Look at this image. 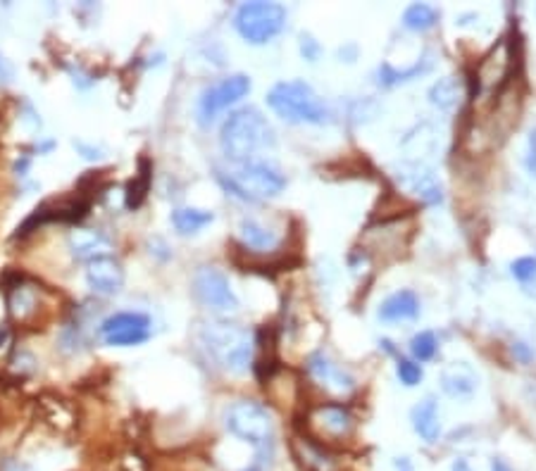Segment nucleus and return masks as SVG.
Segmentation results:
<instances>
[{"label":"nucleus","mask_w":536,"mask_h":471,"mask_svg":"<svg viewBox=\"0 0 536 471\" xmlns=\"http://www.w3.org/2000/svg\"><path fill=\"white\" fill-rule=\"evenodd\" d=\"M513 355L520 359L522 365H527V362H532V357H534V352L529 350V345L524 343H513Z\"/></svg>","instance_id":"nucleus-32"},{"label":"nucleus","mask_w":536,"mask_h":471,"mask_svg":"<svg viewBox=\"0 0 536 471\" xmlns=\"http://www.w3.org/2000/svg\"><path fill=\"white\" fill-rule=\"evenodd\" d=\"M396 376H398V381L403 383V386H408V389H413V386H417V383L422 381V366L417 365L415 359H406L400 357L398 362H396Z\"/></svg>","instance_id":"nucleus-26"},{"label":"nucleus","mask_w":536,"mask_h":471,"mask_svg":"<svg viewBox=\"0 0 536 471\" xmlns=\"http://www.w3.org/2000/svg\"><path fill=\"white\" fill-rule=\"evenodd\" d=\"M67 247L69 255L75 260H82L89 264L96 257L110 255V239L103 232H99V229H82V226H76L75 232L67 236Z\"/></svg>","instance_id":"nucleus-15"},{"label":"nucleus","mask_w":536,"mask_h":471,"mask_svg":"<svg viewBox=\"0 0 536 471\" xmlns=\"http://www.w3.org/2000/svg\"><path fill=\"white\" fill-rule=\"evenodd\" d=\"M458 100H461V82L455 76H444L430 89V103L441 113L453 110Z\"/></svg>","instance_id":"nucleus-23"},{"label":"nucleus","mask_w":536,"mask_h":471,"mask_svg":"<svg viewBox=\"0 0 536 471\" xmlns=\"http://www.w3.org/2000/svg\"><path fill=\"white\" fill-rule=\"evenodd\" d=\"M396 179L400 181V186L417 195L424 205H438L444 200V188L438 184V179L427 169L424 165H403L396 174Z\"/></svg>","instance_id":"nucleus-14"},{"label":"nucleus","mask_w":536,"mask_h":471,"mask_svg":"<svg viewBox=\"0 0 536 471\" xmlns=\"http://www.w3.org/2000/svg\"><path fill=\"white\" fill-rule=\"evenodd\" d=\"M420 314V298L413 291H396L389 298L382 300L377 317L386 324L410 322Z\"/></svg>","instance_id":"nucleus-17"},{"label":"nucleus","mask_w":536,"mask_h":471,"mask_svg":"<svg viewBox=\"0 0 536 471\" xmlns=\"http://www.w3.org/2000/svg\"><path fill=\"white\" fill-rule=\"evenodd\" d=\"M513 62L515 52L510 38H501L499 43L493 45L479 62V67L475 72L477 90H501L510 79H513Z\"/></svg>","instance_id":"nucleus-11"},{"label":"nucleus","mask_w":536,"mask_h":471,"mask_svg":"<svg viewBox=\"0 0 536 471\" xmlns=\"http://www.w3.org/2000/svg\"><path fill=\"white\" fill-rule=\"evenodd\" d=\"M437 350L438 341L431 331H420V334H415L413 341H410V355H413V359H415L417 365L437 357Z\"/></svg>","instance_id":"nucleus-25"},{"label":"nucleus","mask_w":536,"mask_h":471,"mask_svg":"<svg viewBox=\"0 0 536 471\" xmlns=\"http://www.w3.org/2000/svg\"><path fill=\"white\" fill-rule=\"evenodd\" d=\"M451 471H475V469H472L465 459H455L453 467H451Z\"/></svg>","instance_id":"nucleus-34"},{"label":"nucleus","mask_w":536,"mask_h":471,"mask_svg":"<svg viewBox=\"0 0 536 471\" xmlns=\"http://www.w3.org/2000/svg\"><path fill=\"white\" fill-rule=\"evenodd\" d=\"M510 274H513L520 284H529L532 279H536V257L527 255V257H517L510 264Z\"/></svg>","instance_id":"nucleus-28"},{"label":"nucleus","mask_w":536,"mask_h":471,"mask_svg":"<svg viewBox=\"0 0 536 471\" xmlns=\"http://www.w3.org/2000/svg\"><path fill=\"white\" fill-rule=\"evenodd\" d=\"M239 240L243 247H250L253 253H270L280 246V236L270 226H264L260 219L253 217H243L239 222Z\"/></svg>","instance_id":"nucleus-19"},{"label":"nucleus","mask_w":536,"mask_h":471,"mask_svg":"<svg viewBox=\"0 0 536 471\" xmlns=\"http://www.w3.org/2000/svg\"><path fill=\"white\" fill-rule=\"evenodd\" d=\"M274 143H277L274 129L256 107H241L232 113L219 131L222 153L232 162H250L257 153L274 148Z\"/></svg>","instance_id":"nucleus-2"},{"label":"nucleus","mask_w":536,"mask_h":471,"mask_svg":"<svg viewBox=\"0 0 536 471\" xmlns=\"http://www.w3.org/2000/svg\"><path fill=\"white\" fill-rule=\"evenodd\" d=\"M305 369H308L310 379L318 383L319 389H325L329 396L346 397L355 390V379L351 376V372L339 362H334L327 352H312Z\"/></svg>","instance_id":"nucleus-12"},{"label":"nucleus","mask_w":536,"mask_h":471,"mask_svg":"<svg viewBox=\"0 0 536 471\" xmlns=\"http://www.w3.org/2000/svg\"><path fill=\"white\" fill-rule=\"evenodd\" d=\"M400 471H410V469H408V464H403V469H400Z\"/></svg>","instance_id":"nucleus-36"},{"label":"nucleus","mask_w":536,"mask_h":471,"mask_svg":"<svg viewBox=\"0 0 536 471\" xmlns=\"http://www.w3.org/2000/svg\"><path fill=\"white\" fill-rule=\"evenodd\" d=\"M491 471H513V469H510V464H508L506 459L493 457V459H491Z\"/></svg>","instance_id":"nucleus-33"},{"label":"nucleus","mask_w":536,"mask_h":471,"mask_svg":"<svg viewBox=\"0 0 536 471\" xmlns=\"http://www.w3.org/2000/svg\"><path fill=\"white\" fill-rule=\"evenodd\" d=\"M410 421L415 434L424 443H437L441 436V419H438V403L434 397H424L410 412Z\"/></svg>","instance_id":"nucleus-18"},{"label":"nucleus","mask_w":536,"mask_h":471,"mask_svg":"<svg viewBox=\"0 0 536 471\" xmlns=\"http://www.w3.org/2000/svg\"><path fill=\"white\" fill-rule=\"evenodd\" d=\"M193 295L205 310H210L212 314H219V317L236 314L241 307L229 279L217 267H201L193 274Z\"/></svg>","instance_id":"nucleus-8"},{"label":"nucleus","mask_w":536,"mask_h":471,"mask_svg":"<svg viewBox=\"0 0 536 471\" xmlns=\"http://www.w3.org/2000/svg\"><path fill=\"white\" fill-rule=\"evenodd\" d=\"M151 317L144 312H117L110 314L100 324V338L110 348H131L151 338Z\"/></svg>","instance_id":"nucleus-10"},{"label":"nucleus","mask_w":536,"mask_h":471,"mask_svg":"<svg viewBox=\"0 0 536 471\" xmlns=\"http://www.w3.org/2000/svg\"><path fill=\"white\" fill-rule=\"evenodd\" d=\"M287 27V8L280 3H243L234 12V29L250 45H264Z\"/></svg>","instance_id":"nucleus-6"},{"label":"nucleus","mask_w":536,"mask_h":471,"mask_svg":"<svg viewBox=\"0 0 536 471\" xmlns=\"http://www.w3.org/2000/svg\"><path fill=\"white\" fill-rule=\"evenodd\" d=\"M217 181L225 191L248 202L267 200L287 188V177L274 165L260 160L234 162L229 169H217Z\"/></svg>","instance_id":"nucleus-4"},{"label":"nucleus","mask_w":536,"mask_h":471,"mask_svg":"<svg viewBox=\"0 0 536 471\" xmlns=\"http://www.w3.org/2000/svg\"><path fill=\"white\" fill-rule=\"evenodd\" d=\"M172 226L177 229V233L182 236H191V233H198L201 229H205L208 224L215 222V215L210 209H198V208H177L169 217Z\"/></svg>","instance_id":"nucleus-20"},{"label":"nucleus","mask_w":536,"mask_h":471,"mask_svg":"<svg viewBox=\"0 0 536 471\" xmlns=\"http://www.w3.org/2000/svg\"><path fill=\"white\" fill-rule=\"evenodd\" d=\"M308 434L310 441L318 445H334V443H343L351 438L355 428V419L346 404L341 403H322L315 404L308 412Z\"/></svg>","instance_id":"nucleus-7"},{"label":"nucleus","mask_w":536,"mask_h":471,"mask_svg":"<svg viewBox=\"0 0 536 471\" xmlns=\"http://www.w3.org/2000/svg\"><path fill=\"white\" fill-rule=\"evenodd\" d=\"M15 79V65L0 52V86H8Z\"/></svg>","instance_id":"nucleus-31"},{"label":"nucleus","mask_w":536,"mask_h":471,"mask_svg":"<svg viewBox=\"0 0 536 471\" xmlns=\"http://www.w3.org/2000/svg\"><path fill=\"white\" fill-rule=\"evenodd\" d=\"M430 69H431L430 58H422V60L415 62V65L408 69H396V67H391L389 62H384V65L377 69V76H379V83H382V86H386V89H393V86H398V83H408V82H413V79H420V76L427 75Z\"/></svg>","instance_id":"nucleus-21"},{"label":"nucleus","mask_w":536,"mask_h":471,"mask_svg":"<svg viewBox=\"0 0 536 471\" xmlns=\"http://www.w3.org/2000/svg\"><path fill=\"white\" fill-rule=\"evenodd\" d=\"M524 162H527V169L529 174L536 179V129H532L529 131V138H527V157H524Z\"/></svg>","instance_id":"nucleus-30"},{"label":"nucleus","mask_w":536,"mask_h":471,"mask_svg":"<svg viewBox=\"0 0 536 471\" xmlns=\"http://www.w3.org/2000/svg\"><path fill=\"white\" fill-rule=\"evenodd\" d=\"M227 431L239 441L256 448L257 459L267 464L274 448V419L272 412L257 400H236L225 414Z\"/></svg>","instance_id":"nucleus-5"},{"label":"nucleus","mask_w":536,"mask_h":471,"mask_svg":"<svg viewBox=\"0 0 536 471\" xmlns=\"http://www.w3.org/2000/svg\"><path fill=\"white\" fill-rule=\"evenodd\" d=\"M267 105L280 120L288 124H329L332 110L325 103V98L318 96L308 82H280L274 83L267 93Z\"/></svg>","instance_id":"nucleus-3"},{"label":"nucleus","mask_w":536,"mask_h":471,"mask_svg":"<svg viewBox=\"0 0 536 471\" xmlns=\"http://www.w3.org/2000/svg\"><path fill=\"white\" fill-rule=\"evenodd\" d=\"M86 284L99 295H114L124 286V267L113 255H103L86 264Z\"/></svg>","instance_id":"nucleus-13"},{"label":"nucleus","mask_w":536,"mask_h":471,"mask_svg":"<svg viewBox=\"0 0 536 471\" xmlns=\"http://www.w3.org/2000/svg\"><path fill=\"white\" fill-rule=\"evenodd\" d=\"M10 310L17 319H24L34 310V295L24 286H15V291L10 293Z\"/></svg>","instance_id":"nucleus-27"},{"label":"nucleus","mask_w":536,"mask_h":471,"mask_svg":"<svg viewBox=\"0 0 536 471\" xmlns=\"http://www.w3.org/2000/svg\"><path fill=\"white\" fill-rule=\"evenodd\" d=\"M438 10L427 5V3H413L406 8L403 12V27L410 31H417V34H422V31H430L437 27L438 22Z\"/></svg>","instance_id":"nucleus-24"},{"label":"nucleus","mask_w":536,"mask_h":471,"mask_svg":"<svg viewBox=\"0 0 536 471\" xmlns=\"http://www.w3.org/2000/svg\"><path fill=\"white\" fill-rule=\"evenodd\" d=\"M243 471H264V462H260V459H257L256 464H250V467H246Z\"/></svg>","instance_id":"nucleus-35"},{"label":"nucleus","mask_w":536,"mask_h":471,"mask_svg":"<svg viewBox=\"0 0 536 471\" xmlns=\"http://www.w3.org/2000/svg\"><path fill=\"white\" fill-rule=\"evenodd\" d=\"M151 177H153V165L146 160V157H141V162H138V172L134 174V179L129 181L127 186V208L129 209H138L141 205H144L146 195H148V191H151Z\"/></svg>","instance_id":"nucleus-22"},{"label":"nucleus","mask_w":536,"mask_h":471,"mask_svg":"<svg viewBox=\"0 0 536 471\" xmlns=\"http://www.w3.org/2000/svg\"><path fill=\"white\" fill-rule=\"evenodd\" d=\"M319 52H322V48H319L318 41L310 36V34H301V55L303 58H305L308 62H318Z\"/></svg>","instance_id":"nucleus-29"},{"label":"nucleus","mask_w":536,"mask_h":471,"mask_svg":"<svg viewBox=\"0 0 536 471\" xmlns=\"http://www.w3.org/2000/svg\"><path fill=\"white\" fill-rule=\"evenodd\" d=\"M477 372L468 362H453L441 372V390L453 400H468L477 390Z\"/></svg>","instance_id":"nucleus-16"},{"label":"nucleus","mask_w":536,"mask_h":471,"mask_svg":"<svg viewBox=\"0 0 536 471\" xmlns=\"http://www.w3.org/2000/svg\"><path fill=\"white\" fill-rule=\"evenodd\" d=\"M198 341L208 352V357L227 374H246L250 362H253V350H256V338L250 336L248 329H243L239 324L225 322H208L198 331Z\"/></svg>","instance_id":"nucleus-1"},{"label":"nucleus","mask_w":536,"mask_h":471,"mask_svg":"<svg viewBox=\"0 0 536 471\" xmlns=\"http://www.w3.org/2000/svg\"><path fill=\"white\" fill-rule=\"evenodd\" d=\"M250 93V79L246 75H232L219 79L201 93L198 98V122L208 127L217 120L227 107L236 105Z\"/></svg>","instance_id":"nucleus-9"}]
</instances>
